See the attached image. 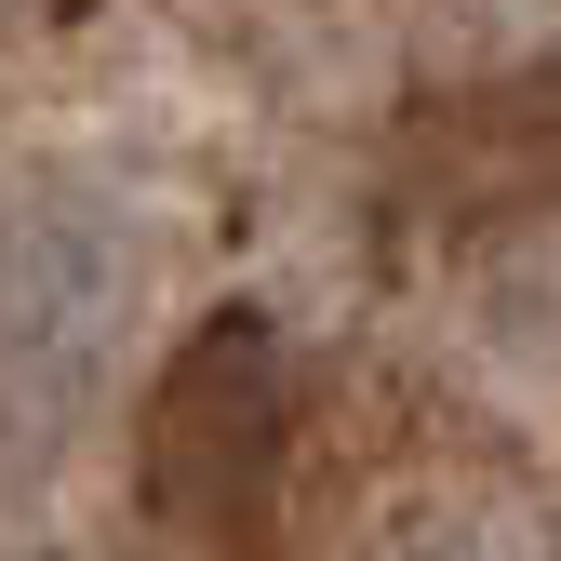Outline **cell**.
I'll use <instances>...</instances> for the list:
<instances>
[{
    "label": "cell",
    "instance_id": "6da1fadb",
    "mask_svg": "<svg viewBox=\"0 0 561 561\" xmlns=\"http://www.w3.org/2000/svg\"><path fill=\"white\" fill-rule=\"evenodd\" d=\"M280 495H295V375H280V334L267 321H201L148 388V508L187 548L254 561V548H280Z\"/></svg>",
    "mask_w": 561,
    "mask_h": 561
},
{
    "label": "cell",
    "instance_id": "7a4b0ae2",
    "mask_svg": "<svg viewBox=\"0 0 561 561\" xmlns=\"http://www.w3.org/2000/svg\"><path fill=\"white\" fill-rule=\"evenodd\" d=\"M107 228L67 215V201H14L0 215V375H94L107 362Z\"/></svg>",
    "mask_w": 561,
    "mask_h": 561
}]
</instances>
